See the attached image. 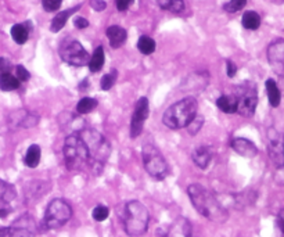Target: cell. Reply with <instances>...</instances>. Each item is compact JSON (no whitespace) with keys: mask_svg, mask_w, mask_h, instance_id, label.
Returning a JSON list of instances; mask_svg holds the SVG:
<instances>
[{"mask_svg":"<svg viewBox=\"0 0 284 237\" xmlns=\"http://www.w3.org/2000/svg\"><path fill=\"white\" fill-rule=\"evenodd\" d=\"M11 36L14 39V42L18 45H24L27 40H28V30L21 25V24H17L11 28Z\"/></svg>","mask_w":284,"mask_h":237,"instance_id":"cell-25","label":"cell"},{"mask_svg":"<svg viewBox=\"0 0 284 237\" xmlns=\"http://www.w3.org/2000/svg\"><path fill=\"white\" fill-rule=\"evenodd\" d=\"M62 154L65 167L69 171H81L85 167H89V151L79 133L69 135L65 139Z\"/></svg>","mask_w":284,"mask_h":237,"instance_id":"cell-5","label":"cell"},{"mask_svg":"<svg viewBox=\"0 0 284 237\" xmlns=\"http://www.w3.org/2000/svg\"><path fill=\"white\" fill-rule=\"evenodd\" d=\"M60 56H61L62 61L68 62L69 65H75V67H84L90 61L87 52L77 40L65 42L60 49Z\"/></svg>","mask_w":284,"mask_h":237,"instance_id":"cell-9","label":"cell"},{"mask_svg":"<svg viewBox=\"0 0 284 237\" xmlns=\"http://www.w3.org/2000/svg\"><path fill=\"white\" fill-rule=\"evenodd\" d=\"M268 153L276 168H284V135L275 128H269L266 133Z\"/></svg>","mask_w":284,"mask_h":237,"instance_id":"cell-10","label":"cell"},{"mask_svg":"<svg viewBox=\"0 0 284 237\" xmlns=\"http://www.w3.org/2000/svg\"><path fill=\"white\" fill-rule=\"evenodd\" d=\"M17 78L21 81V82H27L29 78H31V74L28 72V69L23 67V65H18L17 67Z\"/></svg>","mask_w":284,"mask_h":237,"instance_id":"cell-35","label":"cell"},{"mask_svg":"<svg viewBox=\"0 0 284 237\" xmlns=\"http://www.w3.org/2000/svg\"><path fill=\"white\" fill-rule=\"evenodd\" d=\"M148 117V100L146 97L139 99L135 107V113L132 117L131 121V136L136 139L140 136V133L143 132V126H144V121Z\"/></svg>","mask_w":284,"mask_h":237,"instance_id":"cell-11","label":"cell"},{"mask_svg":"<svg viewBox=\"0 0 284 237\" xmlns=\"http://www.w3.org/2000/svg\"><path fill=\"white\" fill-rule=\"evenodd\" d=\"M142 158L147 174L155 180H162L168 175V164L161 151L153 145H146L142 150Z\"/></svg>","mask_w":284,"mask_h":237,"instance_id":"cell-6","label":"cell"},{"mask_svg":"<svg viewBox=\"0 0 284 237\" xmlns=\"http://www.w3.org/2000/svg\"><path fill=\"white\" fill-rule=\"evenodd\" d=\"M192 236V225L186 218H177L169 228L167 237H190Z\"/></svg>","mask_w":284,"mask_h":237,"instance_id":"cell-15","label":"cell"},{"mask_svg":"<svg viewBox=\"0 0 284 237\" xmlns=\"http://www.w3.org/2000/svg\"><path fill=\"white\" fill-rule=\"evenodd\" d=\"M97 107V101L92 97H84L78 103L77 106V113L81 115L89 114L90 111H93L94 108Z\"/></svg>","mask_w":284,"mask_h":237,"instance_id":"cell-26","label":"cell"},{"mask_svg":"<svg viewBox=\"0 0 284 237\" xmlns=\"http://www.w3.org/2000/svg\"><path fill=\"white\" fill-rule=\"evenodd\" d=\"M277 225H279V228L282 229V232L284 233V209H282L279 215H277Z\"/></svg>","mask_w":284,"mask_h":237,"instance_id":"cell-41","label":"cell"},{"mask_svg":"<svg viewBox=\"0 0 284 237\" xmlns=\"http://www.w3.org/2000/svg\"><path fill=\"white\" fill-rule=\"evenodd\" d=\"M162 8L177 14V13H182L184 10V3L183 0H165L164 4H162Z\"/></svg>","mask_w":284,"mask_h":237,"instance_id":"cell-28","label":"cell"},{"mask_svg":"<svg viewBox=\"0 0 284 237\" xmlns=\"http://www.w3.org/2000/svg\"><path fill=\"white\" fill-rule=\"evenodd\" d=\"M8 237H33V233L25 226H17L8 232Z\"/></svg>","mask_w":284,"mask_h":237,"instance_id":"cell-33","label":"cell"},{"mask_svg":"<svg viewBox=\"0 0 284 237\" xmlns=\"http://www.w3.org/2000/svg\"><path fill=\"white\" fill-rule=\"evenodd\" d=\"M92 7L94 10H104L106 8V3L103 0H92Z\"/></svg>","mask_w":284,"mask_h":237,"instance_id":"cell-40","label":"cell"},{"mask_svg":"<svg viewBox=\"0 0 284 237\" xmlns=\"http://www.w3.org/2000/svg\"><path fill=\"white\" fill-rule=\"evenodd\" d=\"M202 123H204V118L201 117V115H196L194 117V119H193L192 122L187 125V130L190 132V135H196V133H199V130L201 129V126H202Z\"/></svg>","mask_w":284,"mask_h":237,"instance_id":"cell-31","label":"cell"},{"mask_svg":"<svg viewBox=\"0 0 284 237\" xmlns=\"http://www.w3.org/2000/svg\"><path fill=\"white\" fill-rule=\"evenodd\" d=\"M138 47L143 54H151L155 50V42L150 36H142L139 39Z\"/></svg>","mask_w":284,"mask_h":237,"instance_id":"cell-27","label":"cell"},{"mask_svg":"<svg viewBox=\"0 0 284 237\" xmlns=\"http://www.w3.org/2000/svg\"><path fill=\"white\" fill-rule=\"evenodd\" d=\"M231 148L240 154L241 157H246V158H253L258 153V148L256 146L254 145L251 140L244 138H236L231 140Z\"/></svg>","mask_w":284,"mask_h":237,"instance_id":"cell-13","label":"cell"},{"mask_svg":"<svg viewBox=\"0 0 284 237\" xmlns=\"http://www.w3.org/2000/svg\"><path fill=\"white\" fill-rule=\"evenodd\" d=\"M25 164L29 168H36L40 162V147L38 145H32L25 154Z\"/></svg>","mask_w":284,"mask_h":237,"instance_id":"cell-22","label":"cell"},{"mask_svg":"<svg viewBox=\"0 0 284 237\" xmlns=\"http://www.w3.org/2000/svg\"><path fill=\"white\" fill-rule=\"evenodd\" d=\"M20 79L16 77H13L10 72L6 74H0V89L4 90V92H11V90H16L20 86Z\"/></svg>","mask_w":284,"mask_h":237,"instance_id":"cell-21","label":"cell"},{"mask_svg":"<svg viewBox=\"0 0 284 237\" xmlns=\"http://www.w3.org/2000/svg\"><path fill=\"white\" fill-rule=\"evenodd\" d=\"M6 215H7L6 209H0V218H3V216H6Z\"/></svg>","mask_w":284,"mask_h":237,"instance_id":"cell-43","label":"cell"},{"mask_svg":"<svg viewBox=\"0 0 284 237\" xmlns=\"http://www.w3.org/2000/svg\"><path fill=\"white\" fill-rule=\"evenodd\" d=\"M266 90H268V99L272 107H279L280 100H282V94H280V89L276 85L273 79H268L266 81Z\"/></svg>","mask_w":284,"mask_h":237,"instance_id":"cell-19","label":"cell"},{"mask_svg":"<svg viewBox=\"0 0 284 237\" xmlns=\"http://www.w3.org/2000/svg\"><path fill=\"white\" fill-rule=\"evenodd\" d=\"M78 10H79V6H78V7L69 8V10H65V11H61L60 14H57V16L54 17L53 21H52V27H50L52 32L61 31L62 28H64V25H65L67 21H68V18L71 17V14L78 11Z\"/></svg>","mask_w":284,"mask_h":237,"instance_id":"cell-18","label":"cell"},{"mask_svg":"<svg viewBox=\"0 0 284 237\" xmlns=\"http://www.w3.org/2000/svg\"><path fill=\"white\" fill-rule=\"evenodd\" d=\"M187 194L192 200L193 207L207 219L223 223L227 219V211L223 208L221 201L201 184H190Z\"/></svg>","mask_w":284,"mask_h":237,"instance_id":"cell-1","label":"cell"},{"mask_svg":"<svg viewBox=\"0 0 284 237\" xmlns=\"http://www.w3.org/2000/svg\"><path fill=\"white\" fill-rule=\"evenodd\" d=\"M237 97V113L243 117H253L258 106V93L255 85L246 82L237 89L234 94Z\"/></svg>","mask_w":284,"mask_h":237,"instance_id":"cell-8","label":"cell"},{"mask_svg":"<svg viewBox=\"0 0 284 237\" xmlns=\"http://www.w3.org/2000/svg\"><path fill=\"white\" fill-rule=\"evenodd\" d=\"M214 157V150L209 146H200L193 151L192 158L200 169H207Z\"/></svg>","mask_w":284,"mask_h":237,"instance_id":"cell-14","label":"cell"},{"mask_svg":"<svg viewBox=\"0 0 284 237\" xmlns=\"http://www.w3.org/2000/svg\"><path fill=\"white\" fill-rule=\"evenodd\" d=\"M268 61L277 75H284V40L279 39L269 45Z\"/></svg>","mask_w":284,"mask_h":237,"instance_id":"cell-12","label":"cell"},{"mask_svg":"<svg viewBox=\"0 0 284 237\" xmlns=\"http://www.w3.org/2000/svg\"><path fill=\"white\" fill-rule=\"evenodd\" d=\"M10 67H11V62L8 61L7 59L1 57L0 59V74H6L10 71Z\"/></svg>","mask_w":284,"mask_h":237,"instance_id":"cell-36","label":"cell"},{"mask_svg":"<svg viewBox=\"0 0 284 237\" xmlns=\"http://www.w3.org/2000/svg\"><path fill=\"white\" fill-rule=\"evenodd\" d=\"M79 135L84 139L85 145L89 151V168L92 169L94 174H100L111 154L110 142L97 130L84 129L82 132H79Z\"/></svg>","mask_w":284,"mask_h":237,"instance_id":"cell-2","label":"cell"},{"mask_svg":"<svg viewBox=\"0 0 284 237\" xmlns=\"http://www.w3.org/2000/svg\"><path fill=\"white\" fill-rule=\"evenodd\" d=\"M8 232H10V229L1 228V229H0V237H6L8 235Z\"/></svg>","mask_w":284,"mask_h":237,"instance_id":"cell-42","label":"cell"},{"mask_svg":"<svg viewBox=\"0 0 284 237\" xmlns=\"http://www.w3.org/2000/svg\"><path fill=\"white\" fill-rule=\"evenodd\" d=\"M216 106L222 110L226 114H231V113H237V97L234 94H223L219 99L216 100Z\"/></svg>","mask_w":284,"mask_h":237,"instance_id":"cell-17","label":"cell"},{"mask_svg":"<svg viewBox=\"0 0 284 237\" xmlns=\"http://www.w3.org/2000/svg\"><path fill=\"white\" fill-rule=\"evenodd\" d=\"M103 65H104V49L99 46L94 50L92 57H90L89 68H90L92 72H97V71H100L103 68Z\"/></svg>","mask_w":284,"mask_h":237,"instance_id":"cell-23","label":"cell"},{"mask_svg":"<svg viewBox=\"0 0 284 237\" xmlns=\"http://www.w3.org/2000/svg\"><path fill=\"white\" fill-rule=\"evenodd\" d=\"M133 0H116V7L119 11H125L126 8L131 6V3Z\"/></svg>","mask_w":284,"mask_h":237,"instance_id":"cell-38","label":"cell"},{"mask_svg":"<svg viewBox=\"0 0 284 237\" xmlns=\"http://www.w3.org/2000/svg\"><path fill=\"white\" fill-rule=\"evenodd\" d=\"M16 197V190L11 184L0 180V204H7Z\"/></svg>","mask_w":284,"mask_h":237,"instance_id":"cell-24","label":"cell"},{"mask_svg":"<svg viewBox=\"0 0 284 237\" xmlns=\"http://www.w3.org/2000/svg\"><path fill=\"white\" fill-rule=\"evenodd\" d=\"M62 0H42V4H43V8L52 13V11H56L58 8L61 7Z\"/></svg>","mask_w":284,"mask_h":237,"instance_id":"cell-34","label":"cell"},{"mask_svg":"<svg viewBox=\"0 0 284 237\" xmlns=\"http://www.w3.org/2000/svg\"><path fill=\"white\" fill-rule=\"evenodd\" d=\"M107 38L110 40V45L114 49H118L122 46L126 40V31L118 25H113L107 30Z\"/></svg>","mask_w":284,"mask_h":237,"instance_id":"cell-16","label":"cell"},{"mask_svg":"<svg viewBox=\"0 0 284 237\" xmlns=\"http://www.w3.org/2000/svg\"><path fill=\"white\" fill-rule=\"evenodd\" d=\"M115 79H116V71H113L111 74H107V75H104V77L101 78V89L103 90H110L114 84H115Z\"/></svg>","mask_w":284,"mask_h":237,"instance_id":"cell-30","label":"cell"},{"mask_svg":"<svg viewBox=\"0 0 284 237\" xmlns=\"http://www.w3.org/2000/svg\"><path fill=\"white\" fill-rule=\"evenodd\" d=\"M226 65H227V77L233 78L236 75V72H237V67H236V64L233 61H227L226 62Z\"/></svg>","mask_w":284,"mask_h":237,"instance_id":"cell-39","label":"cell"},{"mask_svg":"<svg viewBox=\"0 0 284 237\" xmlns=\"http://www.w3.org/2000/svg\"><path fill=\"white\" fill-rule=\"evenodd\" d=\"M247 0H229L226 4H225V10L229 11V13H236L240 11L241 8L246 6Z\"/></svg>","mask_w":284,"mask_h":237,"instance_id":"cell-32","label":"cell"},{"mask_svg":"<svg viewBox=\"0 0 284 237\" xmlns=\"http://www.w3.org/2000/svg\"><path fill=\"white\" fill-rule=\"evenodd\" d=\"M93 219L97 222H103L106 221L108 218V215H110V211H108L107 207L104 206H97L94 209H93Z\"/></svg>","mask_w":284,"mask_h":237,"instance_id":"cell-29","label":"cell"},{"mask_svg":"<svg viewBox=\"0 0 284 237\" xmlns=\"http://www.w3.org/2000/svg\"><path fill=\"white\" fill-rule=\"evenodd\" d=\"M71 216L72 209L68 203L61 199H56L47 206L43 225L46 229H58L71 219Z\"/></svg>","mask_w":284,"mask_h":237,"instance_id":"cell-7","label":"cell"},{"mask_svg":"<svg viewBox=\"0 0 284 237\" xmlns=\"http://www.w3.org/2000/svg\"><path fill=\"white\" fill-rule=\"evenodd\" d=\"M150 214L144 204L138 200H132L123 211V229L126 235L131 237L143 236L148 229Z\"/></svg>","mask_w":284,"mask_h":237,"instance_id":"cell-4","label":"cell"},{"mask_svg":"<svg viewBox=\"0 0 284 237\" xmlns=\"http://www.w3.org/2000/svg\"><path fill=\"white\" fill-rule=\"evenodd\" d=\"M241 24L246 30H250V31H255L259 28L261 25V17L258 13L255 11H246L243 14V20H241Z\"/></svg>","mask_w":284,"mask_h":237,"instance_id":"cell-20","label":"cell"},{"mask_svg":"<svg viewBox=\"0 0 284 237\" xmlns=\"http://www.w3.org/2000/svg\"><path fill=\"white\" fill-rule=\"evenodd\" d=\"M199 110V103L194 97H186L175 103L164 113L162 122L169 129H182L194 119Z\"/></svg>","mask_w":284,"mask_h":237,"instance_id":"cell-3","label":"cell"},{"mask_svg":"<svg viewBox=\"0 0 284 237\" xmlns=\"http://www.w3.org/2000/svg\"><path fill=\"white\" fill-rule=\"evenodd\" d=\"M74 24H75V27L79 28V30H84V28H86V27L89 25L87 20H85L84 17H77V18L74 20Z\"/></svg>","mask_w":284,"mask_h":237,"instance_id":"cell-37","label":"cell"}]
</instances>
